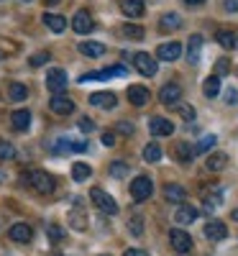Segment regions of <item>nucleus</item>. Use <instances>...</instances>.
<instances>
[{
  "mask_svg": "<svg viewBox=\"0 0 238 256\" xmlns=\"http://www.w3.org/2000/svg\"><path fill=\"white\" fill-rule=\"evenodd\" d=\"M67 72H64V70H52L49 74H46V88L52 90V92H64V90H67Z\"/></svg>",
  "mask_w": 238,
  "mask_h": 256,
  "instance_id": "obj_8",
  "label": "nucleus"
},
{
  "mask_svg": "<svg viewBox=\"0 0 238 256\" xmlns=\"http://www.w3.org/2000/svg\"><path fill=\"white\" fill-rule=\"evenodd\" d=\"M10 123H13L16 131H26V128L31 126V113H28V110H16V113L10 116Z\"/></svg>",
  "mask_w": 238,
  "mask_h": 256,
  "instance_id": "obj_28",
  "label": "nucleus"
},
{
  "mask_svg": "<svg viewBox=\"0 0 238 256\" xmlns=\"http://www.w3.org/2000/svg\"><path fill=\"white\" fill-rule=\"evenodd\" d=\"M120 10L128 16V18H141L146 6H144V0H120Z\"/></svg>",
  "mask_w": 238,
  "mask_h": 256,
  "instance_id": "obj_21",
  "label": "nucleus"
},
{
  "mask_svg": "<svg viewBox=\"0 0 238 256\" xmlns=\"http://www.w3.org/2000/svg\"><path fill=\"white\" fill-rule=\"evenodd\" d=\"M180 113H182L184 120H194V108L192 105H180Z\"/></svg>",
  "mask_w": 238,
  "mask_h": 256,
  "instance_id": "obj_42",
  "label": "nucleus"
},
{
  "mask_svg": "<svg viewBox=\"0 0 238 256\" xmlns=\"http://www.w3.org/2000/svg\"><path fill=\"white\" fill-rule=\"evenodd\" d=\"M180 56H182V44H177V41L159 44V49H156V59H162V62H174Z\"/></svg>",
  "mask_w": 238,
  "mask_h": 256,
  "instance_id": "obj_10",
  "label": "nucleus"
},
{
  "mask_svg": "<svg viewBox=\"0 0 238 256\" xmlns=\"http://www.w3.org/2000/svg\"><path fill=\"white\" fill-rule=\"evenodd\" d=\"M120 34H123L126 38H134V41L144 38V28H141V26H134V24H126V26L120 28Z\"/></svg>",
  "mask_w": 238,
  "mask_h": 256,
  "instance_id": "obj_34",
  "label": "nucleus"
},
{
  "mask_svg": "<svg viewBox=\"0 0 238 256\" xmlns=\"http://www.w3.org/2000/svg\"><path fill=\"white\" fill-rule=\"evenodd\" d=\"M0 59H3V56H0Z\"/></svg>",
  "mask_w": 238,
  "mask_h": 256,
  "instance_id": "obj_54",
  "label": "nucleus"
},
{
  "mask_svg": "<svg viewBox=\"0 0 238 256\" xmlns=\"http://www.w3.org/2000/svg\"><path fill=\"white\" fill-rule=\"evenodd\" d=\"M134 56V64L136 70L144 74V77H154L156 74V56H151L146 52H138V54H131Z\"/></svg>",
  "mask_w": 238,
  "mask_h": 256,
  "instance_id": "obj_3",
  "label": "nucleus"
},
{
  "mask_svg": "<svg viewBox=\"0 0 238 256\" xmlns=\"http://www.w3.org/2000/svg\"><path fill=\"white\" fill-rule=\"evenodd\" d=\"M90 174H92V169H90L88 164H82V162L72 164V177H74L77 182H82V180H88Z\"/></svg>",
  "mask_w": 238,
  "mask_h": 256,
  "instance_id": "obj_33",
  "label": "nucleus"
},
{
  "mask_svg": "<svg viewBox=\"0 0 238 256\" xmlns=\"http://www.w3.org/2000/svg\"><path fill=\"white\" fill-rule=\"evenodd\" d=\"M180 98H182V88L177 82H169V84H164V88L159 90V100L164 102V105H180Z\"/></svg>",
  "mask_w": 238,
  "mask_h": 256,
  "instance_id": "obj_7",
  "label": "nucleus"
},
{
  "mask_svg": "<svg viewBox=\"0 0 238 256\" xmlns=\"http://www.w3.org/2000/svg\"><path fill=\"white\" fill-rule=\"evenodd\" d=\"M180 26H182V16L180 13H164L162 20H159V28L162 31H174Z\"/></svg>",
  "mask_w": 238,
  "mask_h": 256,
  "instance_id": "obj_27",
  "label": "nucleus"
},
{
  "mask_svg": "<svg viewBox=\"0 0 238 256\" xmlns=\"http://www.w3.org/2000/svg\"><path fill=\"white\" fill-rule=\"evenodd\" d=\"M151 192H154V184H151V180L148 177H136L134 182H131V195H134V200H138V202H144V200H148L151 198Z\"/></svg>",
  "mask_w": 238,
  "mask_h": 256,
  "instance_id": "obj_4",
  "label": "nucleus"
},
{
  "mask_svg": "<svg viewBox=\"0 0 238 256\" xmlns=\"http://www.w3.org/2000/svg\"><path fill=\"white\" fill-rule=\"evenodd\" d=\"M226 100H228V102H236V100H238V92H236V90H228V92H226Z\"/></svg>",
  "mask_w": 238,
  "mask_h": 256,
  "instance_id": "obj_48",
  "label": "nucleus"
},
{
  "mask_svg": "<svg viewBox=\"0 0 238 256\" xmlns=\"http://www.w3.org/2000/svg\"><path fill=\"white\" fill-rule=\"evenodd\" d=\"M46 236H49L54 244H59V241L64 238V228H59V226L52 223V226H46Z\"/></svg>",
  "mask_w": 238,
  "mask_h": 256,
  "instance_id": "obj_40",
  "label": "nucleus"
},
{
  "mask_svg": "<svg viewBox=\"0 0 238 256\" xmlns=\"http://www.w3.org/2000/svg\"><path fill=\"white\" fill-rule=\"evenodd\" d=\"M148 131H151V136H172L174 134V126H172V120H166V118H151Z\"/></svg>",
  "mask_w": 238,
  "mask_h": 256,
  "instance_id": "obj_13",
  "label": "nucleus"
},
{
  "mask_svg": "<svg viewBox=\"0 0 238 256\" xmlns=\"http://www.w3.org/2000/svg\"><path fill=\"white\" fill-rule=\"evenodd\" d=\"M49 108L56 113V116H72L74 113V102L70 98H52Z\"/></svg>",
  "mask_w": 238,
  "mask_h": 256,
  "instance_id": "obj_19",
  "label": "nucleus"
},
{
  "mask_svg": "<svg viewBox=\"0 0 238 256\" xmlns=\"http://www.w3.org/2000/svg\"><path fill=\"white\" fill-rule=\"evenodd\" d=\"M52 59V54L49 52H36L31 59H28V64H31V67H44V64Z\"/></svg>",
  "mask_w": 238,
  "mask_h": 256,
  "instance_id": "obj_37",
  "label": "nucleus"
},
{
  "mask_svg": "<svg viewBox=\"0 0 238 256\" xmlns=\"http://www.w3.org/2000/svg\"><path fill=\"white\" fill-rule=\"evenodd\" d=\"M8 236H10V241H16V244H28V241L34 238V230H31V226H26V223H16V226L8 230Z\"/></svg>",
  "mask_w": 238,
  "mask_h": 256,
  "instance_id": "obj_15",
  "label": "nucleus"
},
{
  "mask_svg": "<svg viewBox=\"0 0 238 256\" xmlns=\"http://www.w3.org/2000/svg\"><path fill=\"white\" fill-rule=\"evenodd\" d=\"M123 256H148V254H146V251H141V248H128Z\"/></svg>",
  "mask_w": 238,
  "mask_h": 256,
  "instance_id": "obj_46",
  "label": "nucleus"
},
{
  "mask_svg": "<svg viewBox=\"0 0 238 256\" xmlns=\"http://www.w3.org/2000/svg\"><path fill=\"white\" fill-rule=\"evenodd\" d=\"M80 131H84V134L95 131V123H92L90 118H80Z\"/></svg>",
  "mask_w": 238,
  "mask_h": 256,
  "instance_id": "obj_43",
  "label": "nucleus"
},
{
  "mask_svg": "<svg viewBox=\"0 0 238 256\" xmlns=\"http://www.w3.org/2000/svg\"><path fill=\"white\" fill-rule=\"evenodd\" d=\"M169 244L174 251L180 254H187L192 248V238H190V233H184L182 228H174V230H169Z\"/></svg>",
  "mask_w": 238,
  "mask_h": 256,
  "instance_id": "obj_5",
  "label": "nucleus"
},
{
  "mask_svg": "<svg viewBox=\"0 0 238 256\" xmlns=\"http://www.w3.org/2000/svg\"><path fill=\"white\" fill-rule=\"evenodd\" d=\"M198 208H192V205H180L177 208V212H174V220L180 223V226H190V223H194L198 220Z\"/></svg>",
  "mask_w": 238,
  "mask_h": 256,
  "instance_id": "obj_17",
  "label": "nucleus"
},
{
  "mask_svg": "<svg viewBox=\"0 0 238 256\" xmlns=\"http://www.w3.org/2000/svg\"><path fill=\"white\" fill-rule=\"evenodd\" d=\"M205 166L210 169V172H223V169L228 166V156L226 154H210L208 159H205Z\"/></svg>",
  "mask_w": 238,
  "mask_h": 256,
  "instance_id": "obj_26",
  "label": "nucleus"
},
{
  "mask_svg": "<svg viewBox=\"0 0 238 256\" xmlns=\"http://www.w3.org/2000/svg\"><path fill=\"white\" fill-rule=\"evenodd\" d=\"M223 8H226L228 13H236V10H238V0H223Z\"/></svg>",
  "mask_w": 238,
  "mask_h": 256,
  "instance_id": "obj_45",
  "label": "nucleus"
},
{
  "mask_svg": "<svg viewBox=\"0 0 238 256\" xmlns=\"http://www.w3.org/2000/svg\"><path fill=\"white\" fill-rule=\"evenodd\" d=\"M200 52H202V36L194 34V36H190V44H187V59L192 64H198L200 62Z\"/></svg>",
  "mask_w": 238,
  "mask_h": 256,
  "instance_id": "obj_24",
  "label": "nucleus"
},
{
  "mask_svg": "<svg viewBox=\"0 0 238 256\" xmlns=\"http://www.w3.org/2000/svg\"><path fill=\"white\" fill-rule=\"evenodd\" d=\"M215 38H218V44L223 49H238V28H220L218 34H215Z\"/></svg>",
  "mask_w": 238,
  "mask_h": 256,
  "instance_id": "obj_14",
  "label": "nucleus"
},
{
  "mask_svg": "<svg viewBox=\"0 0 238 256\" xmlns=\"http://www.w3.org/2000/svg\"><path fill=\"white\" fill-rule=\"evenodd\" d=\"M187 6H200V3H205V0H184Z\"/></svg>",
  "mask_w": 238,
  "mask_h": 256,
  "instance_id": "obj_49",
  "label": "nucleus"
},
{
  "mask_svg": "<svg viewBox=\"0 0 238 256\" xmlns=\"http://www.w3.org/2000/svg\"><path fill=\"white\" fill-rule=\"evenodd\" d=\"M24 3H31V0H24Z\"/></svg>",
  "mask_w": 238,
  "mask_h": 256,
  "instance_id": "obj_52",
  "label": "nucleus"
},
{
  "mask_svg": "<svg viewBox=\"0 0 238 256\" xmlns=\"http://www.w3.org/2000/svg\"><path fill=\"white\" fill-rule=\"evenodd\" d=\"M72 28H74L77 34H90V31L95 28V20H92V16H90L88 10H80V13H74V18H72Z\"/></svg>",
  "mask_w": 238,
  "mask_h": 256,
  "instance_id": "obj_12",
  "label": "nucleus"
},
{
  "mask_svg": "<svg viewBox=\"0 0 238 256\" xmlns=\"http://www.w3.org/2000/svg\"><path fill=\"white\" fill-rule=\"evenodd\" d=\"M215 141H218V138H215L212 134H210V136H202V138H200V144L194 146V152H200V154H202V152H210V148L215 146Z\"/></svg>",
  "mask_w": 238,
  "mask_h": 256,
  "instance_id": "obj_38",
  "label": "nucleus"
},
{
  "mask_svg": "<svg viewBox=\"0 0 238 256\" xmlns=\"http://www.w3.org/2000/svg\"><path fill=\"white\" fill-rule=\"evenodd\" d=\"M44 24H46V28H49V31L62 34L64 28H67V18L59 16V13H44Z\"/></svg>",
  "mask_w": 238,
  "mask_h": 256,
  "instance_id": "obj_22",
  "label": "nucleus"
},
{
  "mask_svg": "<svg viewBox=\"0 0 238 256\" xmlns=\"http://www.w3.org/2000/svg\"><path fill=\"white\" fill-rule=\"evenodd\" d=\"M108 172H110V177H113V180H123V177H128V172H131V169H128V164H126V162H113Z\"/></svg>",
  "mask_w": 238,
  "mask_h": 256,
  "instance_id": "obj_32",
  "label": "nucleus"
},
{
  "mask_svg": "<svg viewBox=\"0 0 238 256\" xmlns=\"http://www.w3.org/2000/svg\"><path fill=\"white\" fill-rule=\"evenodd\" d=\"M80 52H82L84 56L98 59V56L105 54V46H102V44H95V41H82V44H80Z\"/></svg>",
  "mask_w": 238,
  "mask_h": 256,
  "instance_id": "obj_29",
  "label": "nucleus"
},
{
  "mask_svg": "<svg viewBox=\"0 0 238 256\" xmlns=\"http://www.w3.org/2000/svg\"><path fill=\"white\" fill-rule=\"evenodd\" d=\"M0 159H3V162L16 159V146L8 144V141H0Z\"/></svg>",
  "mask_w": 238,
  "mask_h": 256,
  "instance_id": "obj_35",
  "label": "nucleus"
},
{
  "mask_svg": "<svg viewBox=\"0 0 238 256\" xmlns=\"http://www.w3.org/2000/svg\"><path fill=\"white\" fill-rule=\"evenodd\" d=\"M20 182L28 184L34 192H38V195H52V192L56 190V180L44 172V169H31V172H24L20 174Z\"/></svg>",
  "mask_w": 238,
  "mask_h": 256,
  "instance_id": "obj_1",
  "label": "nucleus"
},
{
  "mask_svg": "<svg viewBox=\"0 0 238 256\" xmlns=\"http://www.w3.org/2000/svg\"><path fill=\"white\" fill-rule=\"evenodd\" d=\"M90 105L110 110V108H116V105H118V98L113 92H95V95H90Z\"/></svg>",
  "mask_w": 238,
  "mask_h": 256,
  "instance_id": "obj_18",
  "label": "nucleus"
},
{
  "mask_svg": "<svg viewBox=\"0 0 238 256\" xmlns=\"http://www.w3.org/2000/svg\"><path fill=\"white\" fill-rule=\"evenodd\" d=\"M228 236V226L223 220H208L205 223V238L208 241H223Z\"/></svg>",
  "mask_w": 238,
  "mask_h": 256,
  "instance_id": "obj_9",
  "label": "nucleus"
},
{
  "mask_svg": "<svg viewBox=\"0 0 238 256\" xmlns=\"http://www.w3.org/2000/svg\"><path fill=\"white\" fill-rule=\"evenodd\" d=\"M67 220H70V226H72L74 230H84V228H88V212H84L82 208H72L70 216H67Z\"/></svg>",
  "mask_w": 238,
  "mask_h": 256,
  "instance_id": "obj_23",
  "label": "nucleus"
},
{
  "mask_svg": "<svg viewBox=\"0 0 238 256\" xmlns=\"http://www.w3.org/2000/svg\"><path fill=\"white\" fill-rule=\"evenodd\" d=\"M8 100H13V102L28 100V88H26V84H20V82H10L8 84Z\"/></svg>",
  "mask_w": 238,
  "mask_h": 256,
  "instance_id": "obj_25",
  "label": "nucleus"
},
{
  "mask_svg": "<svg viewBox=\"0 0 238 256\" xmlns=\"http://www.w3.org/2000/svg\"><path fill=\"white\" fill-rule=\"evenodd\" d=\"M202 92H205V98H218V92H220V77L210 74L205 80V84H202Z\"/></svg>",
  "mask_w": 238,
  "mask_h": 256,
  "instance_id": "obj_30",
  "label": "nucleus"
},
{
  "mask_svg": "<svg viewBox=\"0 0 238 256\" xmlns=\"http://www.w3.org/2000/svg\"><path fill=\"white\" fill-rule=\"evenodd\" d=\"M116 128H118V134H123V136H134V123H128V120H120Z\"/></svg>",
  "mask_w": 238,
  "mask_h": 256,
  "instance_id": "obj_41",
  "label": "nucleus"
},
{
  "mask_svg": "<svg viewBox=\"0 0 238 256\" xmlns=\"http://www.w3.org/2000/svg\"><path fill=\"white\" fill-rule=\"evenodd\" d=\"M148 98H151V92H148V88H144V84H131V88H128V100H131L136 108L146 105Z\"/></svg>",
  "mask_w": 238,
  "mask_h": 256,
  "instance_id": "obj_16",
  "label": "nucleus"
},
{
  "mask_svg": "<svg viewBox=\"0 0 238 256\" xmlns=\"http://www.w3.org/2000/svg\"><path fill=\"white\" fill-rule=\"evenodd\" d=\"M6 180V172H3V169H0V182H3Z\"/></svg>",
  "mask_w": 238,
  "mask_h": 256,
  "instance_id": "obj_50",
  "label": "nucleus"
},
{
  "mask_svg": "<svg viewBox=\"0 0 238 256\" xmlns=\"http://www.w3.org/2000/svg\"><path fill=\"white\" fill-rule=\"evenodd\" d=\"M144 159H146L148 164H156V162L162 159V146H159V144H146V148H144Z\"/></svg>",
  "mask_w": 238,
  "mask_h": 256,
  "instance_id": "obj_31",
  "label": "nucleus"
},
{
  "mask_svg": "<svg viewBox=\"0 0 238 256\" xmlns=\"http://www.w3.org/2000/svg\"><path fill=\"white\" fill-rule=\"evenodd\" d=\"M90 198H92V202H95V208L100 212H108V216H116V212H118V202L113 200V195H108L105 190L92 187L90 190Z\"/></svg>",
  "mask_w": 238,
  "mask_h": 256,
  "instance_id": "obj_2",
  "label": "nucleus"
},
{
  "mask_svg": "<svg viewBox=\"0 0 238 256\" xmlns=\"http://www.w3.org/2000/svg\"><path fill=\"white\" fill-rule=\"evenodd\" d=\"M128 230H131L134 236H141V233H144V218H138V216L128 218Z\"/></svg>",
  "mask_w": 238,
  "mask_h": 256,
  "instance_id": "obj_39",
  "label": "nucleus"
},
{
  "mask_svg": "<svg viewBox=\"0 0 238 256\" xmlns=\"http://www.w3.org/2000/svg\"><path fill=\"white\" fill-rule=\"evenodd\" d=\"M192 154H194V148L190 146V144H177V156H180V162H192Z\"/></svg>",
  "mask_w": 238,
  "mask_h": 256,
  "instance_id": "obj_36",
  "label": "nucleus"
},
{
  "mask_svg": "<svg viewBox=\"0 0 238 256\" xmlns=\"http://www.w3.org/2000/svg\"><path fill=\"white\" fill-rule=\"evenodd\" d=\"M102 256H108V254H102Z\"/></svg>",
  "mask_w": 238,
  "mask_h": 256,
  "instance_id": "obj_53",
  "label": "nucleus"
},
{
  "mask_svg": "<svg viewBox=\"0 0 238 256\" xmlns=\"http://www.w3.org/2000/svg\"><path fill=\"white\" fill-rule=\"evenodd\" d=\"M164 198H166L169 202H174V205H184L187 192H184L182 184H166V187H164Z\"/></svg>",
  "mask_w": 238,
  "mask_h": 256,
  "instance_id": "obj_20",
  "label": "nucleus"
},
{
  "mask_svg": "<svg viewBox=\"0 0 238 256\" xmlns=\"http://www.w3.org/2000/svg\"><path fill=\"white\" fill-rule=\"evenodd\" d=\"M126 74V67L123 64H116V67H108V70H100V72H88L84 77H80V82H88V80H110V77H123Z\"/></svg>",
  "mask_w": 238,
  "mask_h": 256,
  "instance_id": "obj_11",
  "label": "nucleus"
},
{
  "mask_svg": "<svg viewBox=\"0 0 238 256\" xmlns=\"http://www.w3.org/2000/svg\"><path fill=\"white\" fill-rule=\"evenodd\" d=\"M46 3H49V6H54V3H59V0H46Z\"/></svg>",
  "mask_w": 238,
  "mask_h": 256,
  "instance_id": "obj_51",
  "label": "nucleus"
},
{
  "mask_svg": "<svg viewBox=\"0 0 238 256\" xmlns=\"http://www.w3.org/2000/svg\"><path fill=\"white\" fill-rule=\"evenodd\" d=\"M102 144H105V146H113V144H116V136H113V134H102Z\"/></svg>",
  "mask_w": 238,
  "mask_h": 256,
  "instance_id": "obj_47",
  "label": "nucleus"
},
{
  "mask_svg": "<svg viewBox=\"0 0 238 256\" xmlns=\"http://www.w3.org/2000/svg\"><path fill=\"white\" fill-rule=\"evenodd\" d=\"M84 148H88V141H84V138H70V136H62V138L54 144V152H59V154L84 152Z\"/></svg>",
  "mask_w": 238,
  "mask_h": 256,
  "instance_id": "obj_6",
  "label": "nucleus"
},
{
  "mask_svg": "<svg viewBox=\"0 0 238 256\" xmlns=\"http://www.w3.org/2000/svg\"><path fill=\"white\" fill-rule=\"evenodd\" d=\"M220 72H223V74L228 72V59H220L218 64H215V77H220Z\"/></svg>",
  "mask_w": 238,
  "mask_h": 256,
  "instance_id": "obj_44",
  "label": "nucleus"
}]
</instances>
